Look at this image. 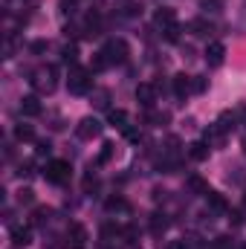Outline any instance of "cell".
<instances>
[{
	"label": "cell",
	"mask_w": 246,
	"mask_h": 249,
	"mask_svg": "<svg viewBox=\"0 0 246 249\" xmlns=\"http://www.w3.org/2000/svg\"><path fill=\"white\" fill-rule=\"evenodd\" d=\"M90 72H93V70H84V67H75V64H72L70 78H67V87H70L72 96H84V93H90V87H93Z\"/></svg>",
	"instance_id": "obj_1"
},
{
	"label": "cell",
	"mask_w": 246,
	"mask_h": 249,
	"mask_svg": "<svg viewBox=\"0 0 246 249\" xmlns=\"http://www.w3.org/2000/svg\"><path fill=\"white\" fill-rule=\"evenodd\" d=\"M102 53H105V58H107L110 64H124V61H127V44H124L122 38L107 41Z\"/></svg>",
	"instance_id": "obj_2"
},
{
	"label": "cell",
	"mask_w": 246,
	"mask_h": 249,
	"mask_svg": "<svg viewBox=\"0 0 246 249\" xmlns=\"http://www.w3.org/2000/svg\"><path fill=\"white\" fill-rule=\"evenodd\" d=\"M70 162L67 160H53L50 165H47V171H44V177L50 180V183H64V180H70Z\"/></svg>",
	"instance_id": "obj_3"
},
{
	"label": "cell",
	"mask_w": 246,
	"mask_h": 249,
	"mask_svg": "<svg viewBox=\"0 0 246 249\" xmlns=\"http://www.w3.org/2000/svg\"><path fill=\"white\" fill-rule=\"evenodd\" d=\"M154 23L165 32V29L177 26V12H174V9H168V6H162V9H157V12H154Z\"/></svg>",
	"instance_id": "obj_4"
},
{
	"label": "cell",
	"mask_w": 246,
	"mask_h": 249,
	"mask_svg": "<svg viewBox=\"0 0 246 249\" xmlns=\"http://www.w3.org/2000/svg\"><path fill=\"white\" fill-rule=\"evenodd\" d=\"M55 75H58V70L55 67H47V70L38 72V78H32V84L41 87V90H47V93H53L55 90Z\"/></svg>",
	"instance_id": "obj_5"
},
{
	"label": "cell",
	"mask_w": 246,
	"mask_h": 249,
	"mask_svg": "<svg viewBox=\"0 0 246 249\" xmlns=\"http://www.w3.org/2000/svg\"><path fill=\"white\" fill-rule=\"evenodd\" d=\"M75 130H78V136H81V139H96V136L102 133V122H99V119H93V116H87V119H81V122H78Z\"/></svg>",
	"instance_id": "obj_6"
},
{
	"label": "cell",
	"mask_w": 246,
	"mask_h": 249,
	"mask_svg": "<svg viewBox=\"0 0 246 249\" xmlns=\"http://www.w3.org/2000/svg\"><path fill=\"white\" fill-rule=\"evenodd\" d=\"M136 102L151 110L154 102H157V87H154V84H139V87H136Z\"/></svg>",
	"instance_id": "obj_7"
},
{
	"label": "cell",
	"mask_w": 246,
	"mask_h": 249,
	"mask_svg": "<svg viewBox=\"0 0 246 249\" xmlns=\"http://www.w3.org/2000/svg\"><path fill=\"white\" fill-rule=\"evenodd\" d=\"M223 58H226V47H223V44L214 41V44L206 47V61H209V67H220Z\"/></svg>",
	"instance_id": "obj_8"
},
{
	"label": "cell",
	"mask_w": 246,
	"mask_h": 249,
	"mask_svg": "<svg viewBox=\"0 0 246 249\" xmlns=\"http://www.w3.org/2000/svg\"><path fill=\"white\" fill-rule=\"evenodd\" d=\"M87 247V229L81 223L70 226V249H84Z\"/></svg>",
	"instance_id": "obj_9"
},
{
	"label": "cell",
	"mask_w": 246,
	"mask_h": 249,
	"mask_svg": "<svg viewBox=\"0 0 246 249\" xmlns=\"http://www.w3.org/2000/svg\"><path fill=\"white\" fill-rule=\"evenodd\" d=\"M41 102H38V96H23L20 99V113L23 116H41Z\"/></svg>",
	"instance_id": "obj_10"
},
{
	"label": "cell",
	"mask_w": 246,
	"mask_h": 249,
	"mask_svg": "<svg viewBox=\"0 0 246 249\" xmlns=\"http://www.w3.org/2000/svg\"><path fill=\"white\" fill-rule=\"evenodd\" d=\"M223 136H226V133H223L217 124H209L206 133H203V142H206L209 148H220V145H223Z\"/></svg>",
	"instance_id": "obj_11"
},
{
	"label": "cell",
	"mask_w": 246,
	"mask_h": 249,
	"mask_svg": "<svg viewBox=\"0 0 246 249\" xmlns=\"http://www.w3.org/2000/svg\"><path fill=\"white\" fill-rule=\"evenodd\" d=\"M12 244L15 247H29L32 244V229L29 226H12Z\"/></svg>",
	"instance_id": "obj_12"
},
{
	"label": "cell",
	"mask_w": 246,
	"mask_h": 249,
	"mask_svg": "<svg viewBox=\"0 0 246 249\" xmlns=\"http://www.w3.org/2000/svg\"><path fill=\"white\" fill-rule=\"evenodd\" d=\"M171 84H174V93H177L180 99L191 93V75H185V72H177V75L171 78Z\"/></svg>",
	"instance_id": "obj_13"
},
{
	"label": "cell",
	"mask_w": 246,
	"mask_h": 249,
	"mask_svg": "<svg viewBox=\"0 0 246 249\" xmlns=\"http://www.w3.org/2000/svg\"><path fill=\"white\" fill-rule=\"evenodd\" d=\"M206 200H209L211 212H217V214H226V212H229V206H226V197H223V194H217V191H209V194H206Z\"/></svg>",
	"instance_id": "obj_14"
},
{
	"label": "cell",
	"mask_w": 246,
	"mask_h": 249,
	"mask_svg": "<svg viewBox=\"0 0 246 249\" xmlns=\"http://www.w3.org/2000/svg\"><path fill=\"white\" fill-rule=\"evenodd\" d=\"M185 186H188V191H194V194H203V197L211 191V188H209V183H206L203 177H197V174H191V177L185 180Z\"/></svg>",
	"instance_id": "obj_15"
},
{
	"label": "cell",
	"mask_w": 246,
	"mask_h": 249,
	"mask_svg": "<svg viewBox=\"0 0 246 249\" xmlns=\"http://www.w3.org/2000/svg\"><path fill=\"white\" fill-rule=\"evenodd\" d=\"M191 32H194L197 38H209V35H211V23L203 20V18H197V20H191Z\"/></svg>",
	"instance_id": "obj_16"
},
{
	"label": "cell",
	"mask_w": 246,
	"mask_h": 249,
	"mask_svg": "<svg viewBox=\"0 0 246 249\" xmlns=\"http://www.w3.org/2000/svg\"><path fill=\"white\" fill-rule=\"evenodd\" d=\"M188 157L197 160V162H203V160L209 157V145H206V142H194V145H188Z\"/></svg>",
	"instance_id": "obj_17"
},
{
	"label": "cell",
	"mask_w": 246,
	"mask_h": 249,
	"mask_svg": "<svg viewBox=\"0 0 246 249\" xmlns=\"http://www.w3.org/2000/svg\"><path fill=\"white\" fill-rule=\"evenodd\" d=\"M214 124H217L223 133H229V130H235V124H238V116H235V113H220V119H217Z\"/></svg>",
	"instance_id": "obj_18"
},
{
	"label": "cell",
	"mask_w": 246,
	"mask_h": 249,
	"mask_svg": "<svg viewBox=\"0 0 246 249\" xmlns=\"http://www.w3.org/2000/svg\"><path fill=\"white\" fill-rule=\"evenodd\" d=\"M15 139H18V142H32V139H35L32 124H18V127H15Z\"/></svg>",
	"instance_id": "obj_19"
},
{
	"label": "cell",
	"mask_w": 246,
	"mask_h": 249,
	"mask_svg": "<svg viewBox=\"0 0 246 249\" xmlns=\"http://www.w3.org/2000/svg\"><path fill=\"white\" fill-rule=\"evenodd\" d=\"M105 209L113 214V212H127V200L124 197H110L107 203H105Z\"/></svg>",
	"instance_id": "obj_20"
},
{
	"label": "cell",
	"mask_w": 246,
	"mask_h": 249,
	"mask_svg": "<svg viewBox=\"0 0 246 249\" xmlns=\"http://www.w3.org/2000/svg\"><path fill=\"white\" fill-rule=\"evenodd\" d=\"M107 122L113 124V127H122L124 130V127H127V124H124L127 122V113H124V110H110V113H107Z\"/></svg>",
	"instance_id": "obj_21"
},
{
	"label": "cell",
	"mask_w": 246,
	"mask_h": 249,
	"mask_svg": "<svg viewBox=\"0 0 246 249\" xmlns=\"http://www.w3.org/2000/svg\"><path fill=\"white\" fill-rule=\"evenodd\" d=\"M50 223V209H35L32 212V226H47Z\"/></svg>",
	"instance_id": "obj_22"
},
{
	"label": "cell",
	"mask_w": 246,
	"mask_h": 249,
	"mask_svg": "<svg viewBox=\"0 0 246 249\" xmlns=\"http://www.w3.org/2000/svg\"><path fill=\"white\" fill-rule=\"evenodd\" d=\"M151 229H154V235L165 232V229H168V220H165V214H154V217H151Z\"/></svg>",
	"instance_id": "obj_23"
},
{
	"label": "cell",
	"mask_w": 246,
	"mask_h": 249,
	"mask_svg": "<svg viewBox=\"0 0 246 249\" xmlns=\"http://www.w3.org/2000/svg\"><path fill=\"white\" fill-rule=\"evenodd\" d=\"M61 58L67 64H75L78 61V47H75V44H67V47L61 50Z\"/></svg>",
	"instance_id": "obj_24"
},
{
	"label": "cell",
	"mask_w": 246,
	"mask_h": 249,
	"mask_svg": "<svg viewBox=\"0 0 246 249\" xmlns=\"http://www.w3.org/2000/svg\"><path fill=\"white\" fill-rule=\"evenodd\" d=\"M107 67H110V61L105 58V53H96V55H93V64H90L93 72H102V70H107Z\"/></svg>",
	"instance_id": "obj_25"
},
{
	"label": "cell",
	"mask_w": 246,
	"mask_h": 249,
	"mask_svg": "<svg viewBox=\"0 0 246 249\" xmlns=\"http://www.w3.org/2000/svg\"><path fill=\"white\" fill-rule=\"evenodd\" d=\"M110 157H113V142H105L102 145V154H99V165H107Z\"/></svg>",
	"instance_id": "obj_26"
},
{
	"label": "cell",
	"mask_w": 246,
	"mask_h": 249,
	"mask_svg": "<svg viewBox=\"0 0 246 249\" xmlns=\"http://www.w3.org/2000/svg\"><path fill=\"white\" fill-rule=\"evenodd\" d=\"M214 249H238V244H235V238H229V235H220V238L214 241Z\"/></svg>",
	"instance_id": "obj_27"
},
{
	"label": "cell",
	"mask_w": 246,
	"mask_h": 249,
	"mask_svg": "<svg viewBox=\"0 0 246 249\" xmlns=\"http://www.w3.org/2000/svg\"><path fill=\"white\" fill-rule=\"evenodd\" d=\"M206 84H209V81H206L203 75H194V78H191V93H206Z\"/></svg>",
	"instance_id": "obj_28"
},
{
	"label": "cell",
	"mask_w": 246,
	"mask_h": 249,
	"mask_svg": "<svg viewBox=\"0 0 246 249\" xmlns=\"http://www.w3.org/2000/svg\"><path fill=\"white\" fill-rule=\"evenodd\" d=\"M35 154H38V157H50V154H53V145H50V139H41V142L35 145Z\"/></svg>",
	"instance_id": "obj_29"
},
{
	"label": "cell",
	"mask_w": 246,
	"mask_h": 249,
	"mask_svg": "<svg viewBox=\"0 0 246 249\" xmlns=\"http://www.w3.org/2000/svg\"><path fill=\"white\" fill-rule=\"evenodd\" d=\"M18 200H20V203H32V200H35V191H32V188H20Z\"/></svg>",
	"instance_id": "obj_30"
},
{
	"label": "cell",
	"mask_w": 246,
	"mask_h": 249,
	"mask_svg": "<svg viewBox=\"0 0 246 249\" xmlns=\"http://www.w3.org/2000/svg\"><path fill=\"white\" fill-rule=\"evenodd\" d=\"M29 50H32L35 55H41V53H47V41H32V44H29Z\"/></svg>",
	"instance_id": "obj_31"
},
{
	"label": "cell",
	"mask_w": 246,
	"mask_h": 249,
	"mask_svg": "<svg viewBox=\"0 0 246 249\" xmlns=\"http://www.w3.org/2000/svg\"><path fill=\"white\" fill-rule=\"evenodd\" d=\"M200 6H203L206 12H217V9H220V0H200Z\"/></svg>",
	"instance_id": "obj_32"
},
{
	"label": "cell",
	"mask_w": 246,
	"mask_h": 249,
	"mask_svg": "<svg viewBox=\"0 0 246 249\" xmlns=\"http://www.w3.org/2000/svg\"><path fill=\"white\" fill-rule=\"evenodd\" d=\"M180 38V26H171V29H165V41H177Z\"/></svg>",
	"instance_id": "obj_33"
},
{
	"label": "cell",
	"mask_w": 246,
	"mask_h": 249,
	"mask_svg": "<svg viewBox=\"0 0 246 249\" xmlns=\"http://www.w3.org/2000/svg\"><path fill=\"white\" fill-rule=\"evenodd\" d=\"M229 220H232V223H244V214H241V212H229Z\"/></svg>",
	"instance_id": "obj_34"
},
{
	"label": "cell",
	"mask_w": 246,
	"mask_h": 249,
	"mask_svg": "<svg viewBox=\"0 0 246 249\" xmlns=\"http://www.w3.org/2000/svg\"><path fill=\"white\" fill-rule=\"evenodd\" d=\"M168 249H188V247H185V241H171Z\"/></svg>",
	"instance_id": "obj_35"
},
{
	"label": "cell",
	"mask_w": 246,
	"mask_h": 249,
	"mask_svg": "<svg viewBox=\"0 0 246 249\" xmlns=\"http://www.w3.org/2000/svg\"><path fill=\"white\" fill-rule=\"evenodd\" d=\"M241 145H244V151H246V136H244V142H241Z\"/></svg>",
	"instance_id": "obj_36"
},
{
	"label": "cell",
	"mask_w": 246,
	"mask_h": 249,
	"mask_svg": "<svg viewBox=\"0 0 246 249\" xmlns=\"http://www.w3.org/2000/svg\"><path fill=\"white\" fill-rule=\"evenodd\" d=\"M238 249H246V244H241V247H238Z\"/></svg>",
	"instance_id": "obj_37"
},
{
	"label": "cell",
	"mask_w": 246,
	"mask_h": 249,
	"mask_svg": "<svg viewBox=\"0 0 246 249\" xmlns=\"http://www.w3.org/2000/svg\"><path fill=\"white\" fill-rule=\"evenodd\" d=\"M244 209H246V194H244Z\"/></svg>",
	"instance_id": "obj_38"
}]
</instances>
